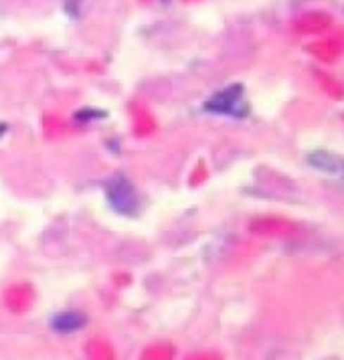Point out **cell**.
Wrapping results in <instances>:
<instances>
[{
    "instance_id": "6da1fadb",
    "label": "cell",
    "mask_w": 344,
    "mask_h": 360,
    "mask_svg": "<svg viewBox=\"0 0 344 360\" xmlns=\"http://www.w3.org/2000/svg\"><path fill=\"white\" fill-rule=\"evenodd\" d=\"M205 110L211 114L233 115V117H246L249 114V105L246 101V94L241 85H231L227 89L215 94L213 98L205 103Z\"/></svg>"
},
{
    "instance_id": "7a4b0ae2",
    "label": "cell",
    "mask_w": 344,
    "mask_h": 360,
    "mask_svg": "<svg viewBox=\"0 0 344 360\" xmlns=\"http://www.w3.org/2000/svg\"><path fill=\"white\" fill-rule=\"evenodd\" d=\"M108 198L117 213L134 214L138 209V195L128 180L114 179L108 186Z\"/></svg>"
},
{
    "instance_id": "3957f363",
    "label": "cell",
    "mask_w": 344,
    "mask_h": 360,
    "mask_svg": "<svg viewBox=\"0 0 344 360\" xmlns=\"http://www.w3.org/2000/svg\"><path fill=\"white\" fill-rule=\"evenodd\" d=\"M310 164L318 170L334 174V176H344V160L328 154V152H314L310 154Z\"/></svg>"
},
{
    "instance_id": "277c9868",
    "label": "cell",
    "mask_w": 344,
    "mask_h": 360,
    "mask_svg": "<svg viewBox=\"0 0 344 360\" xmlns=\"http://www.w3.org/2000/svg\"><path fill=\"white\" fill-rule=\"evenodd\" d=\"M82 326H85V318L77 311H63L53 318V328L61 334H71Z\"/></svg>"
}]
</instances>
